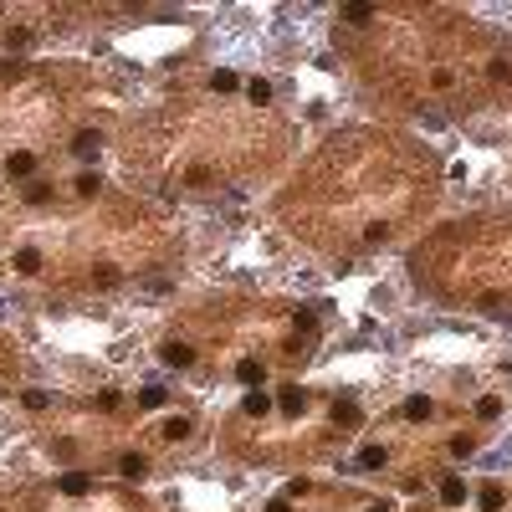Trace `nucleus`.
I'll return each instance as SVG.
<instances>
[{"label":"nucleus","instance_id":"obj_23","mask_svg":"<svg viewBox=\"0 0 512 512\" xmlns=\"http://www.w3.org/2000/svg\"><path fill=\"white\" fill-rule=\"evenodd\" d=\"M344 16H349V21H359V26H364V21H369V16H374V11H369V6H349V11H344Z\"/></svg>","mask_w":512,"mask_h":512},{"label":"nucleus","instance_id":"obj_25","mask_svg":"<svg viewBox=\"0 0 512 512\" xmlns=\"http://www.w3.org/2000/svg\"><path fill=\"white\" fill-rule=\"evenodd\" d=\"M374 512H390V507H374Z\"/></svg>","mask_w":512,"mask_h":512},{"label":"nucleus","instance_id":"obj_6","mask_svg":"<svg viewBox=\"0 0 512 512\" xmlns=\"http://www.w3.org/2000/svg\"><path fill=\"white\" fill-rule=\"evenodd\" d=\"M441 502H446V507H461V502H466V482H461V477H446V482H441Z\"/></svg>","mask_w":512,"mask_h":512},{"label":"nucleus","instance_id":"obj_20","mask_svg":"<svg viewBox=\"0 0 512 512\" xmlns=\"http://www.w3.org/2000/svg\"><path fill=\"white\" fill-rule=\"evenodd\" d=\"M210 88H216V93H231V88H236V72H226V67H221L216 77H210Z\"/></svg>","mask_w":512,"mask_h":512},{"label":"nucleus","instance_id":"obj_4","mask_svg":"<svg viewBox=\"0 0 512 512\" xmlns=\"http://www.w3.org/2000/svg\"><path fill=\"white\" fill-rule=\"evenodd\" d=\"M57 487H62V497H88V487H93V482H88V472H67Z\"/></svg>","mask_w":512,"mask_h":512},{"label":"nucleus","instance_id":"obj_15","mask_svg":"<svg viewBox=\"0 0 512 512\" xmlns=\"http://www.w3.org/2000/svg\"><path fill=\"white\" fill-rule=\"evenodd\" d=\"M164 400H169V395L159 390V384H144V390H139V405H144V410H159Z\"/></svg>","mask_w":512,"mask_h":512},{"label":"nucleus","instance_id":"obj_24","mask_svg":"<svg viewBox=\"0 0 512 512\" xmlns=\"http://www.w3.org/2000/svg\"><path fill=\"white\" fill-rule=\"evenodd\" d=\"M267 512H292V507H287V497H277V502H272Z\"/></svg>","mask_w":512,"mask_h":512},{"label":"nucleus","instance_id":"obj_17","mask_svg":"<svg viewBox=\"0 0 512 512\" xmlns=\"http://www.w3.org/2000/svg\"><path fill=\"white\" fill-rule=\"evenodd\" d=\"M497 415H502V400L497 395H482L477 400V420H497Z\"/></svg>","mask_w":512,"mask_h":512},{"label":"nucleus","instance_id":"obj_19","mask_svg":"<svg viewBox=\"0 0 512 512\" xmlns=\"http://www.w3.org/2000/svg\"><path fill=\"white\" fill-rule=\"evenodd\" d=\"M21 405H26V410H47V390H26V395H21Z\"/></svg>","mask_w":512,"mask_h":512},{"label":"nucleus","instance_id":"obj_1","mask_svg":"<svg viewBox=\"0 0 512 512\" xmlns=\"http://www.w3.org/2000/svg\"><path fill=\"white\" fill-rule=\"evenodd\" d=\"M159 359H164V364H175V369H190V364H195V349L169 338V344H159Z\"/></svg>","mask_w":512,"mask_h":512},{"label":"nucleus","instance_id":"obj_10","mask_svg":"<svg viewBox=\"0 0 512 512\" xmlns=\"http://www.w3.org/2000/svg\"><path fill=\"white\" fill-rule=\"evenodd\" d=\"M118 472H123V477H128V482H144V472H149V461H144V456H139V451H128V456H123V461H118Z\"/></svg>","mask_w":512,"mask_h":512},{"label":"nucleus","instance_id":"obj_14","mask_svg":"<svg viewBox=\"0 0 512 512\" xmlns=\"http://www.w3.org/2000/svg\"><path fill=\"white\" fill-rule=\"evenodd\" d=\"M384 461H390V456H384V446H364V451H359V466H364V472H379Z\"/></svg>","mask_w":512,"mask_h":512},{"label":"nucleus","instance_id":"obj_3","mask_svg":"<svg viewBox=\"0 0 512 512\" xmlns=\"http://www.w3.org/2000/svg\"><path fill=\"white\" fill-rule=\"evenodd\" d=\"M159 436H164V441H190V436H195V425H190V415H169V420L159 425Z\"/></svg>","mask_w":512,"mask_h":512},{"label":"nucleus","instance_id":"obj_12","mask_svg":"<svg viewBox=\"0 0 512 512\" xmlns=\"http://www.w3.org/2000/svg\"><path fill=\"white\" fill-rule=\"evenodd\" d=\"M431 410H436L431 395H410V400H405V415H410V420H431Z\"/></svg>","mask_w":512,"mask_h":512},{"label":"nucleus","instance_id":"obj_11","mask_svg":"<svg viewBox=\"0 0 512 512\" xmlns=\"http://www.w3.org/2000/svg\"><path fill=\"white\" fill-rule=\"evenodd\" d=\"M364 415H359V405L354 400H333V425H359Z\"/></svg>","mask_w":512,"mask_h":512},{"label":"nucleus","instance_id":"obj_22","mask_svg":"<svg viewBox=\"0 0 512 512\" xmlns=\"http://www.w3.org/2000/svg\"><path fill=\"white\" fill-rule=\"evenodd\" d=\"M472 446H477L472 436H456V441H451V451H456V456H472Z\"/></svg>","mask_w":512,"mask_h":512},{"label":"nucleus","instance_id":"obj_13","mask_svg":"<svg viewBox=\"0 0 512 512\" xmlns=\"http://www.w3.org/2000/svg\"><path fill=\"white\" fill-rule=\"evenodd\" d=\"M16 272H21V277H36V272H41V251H31V246L16 251Z\"/></svg>","mask_w":512,"mask_h":512},{"label":"nucleus","instance_id":"obj_8","mask_svg":"<svg viewBox=\"0 0 512 512\" xmlns=\"http://www.w3.org/2000/svg\"><path fill=\"white\" fill-rule=\"evenodd\" d=\"M277 405H282V415H303V410H308V395H303V390H282V395H277Z\"/></svg>","mask_w":512,"mask_h":512},{"label":"nucleus","instance_id":"obj_2","mask_svg":"<svg viewBox=\"0 0 512 512\" xmlns=\"http://www.w3.org/2000/svg\"><path fill=\"white\" fill-rule=\"evenodd\" d=\"M98 149H103V134H98V128H82V134L72 139V154H77V159H93Z\"/></svg>","mask_w":512,"mask_h":512},{"label":"nucleus","instance_id":"obj_16","mask_svg":"<svg viewBox=\"0 0 512 512\" xmlns=\"http://www.w3.org/2000/svg\"><path fill=\"white\" fill-rule=\"evenodd\" d=\"M246 98H251V103H272V82H267V77H251V82H246Z\"/></svg>","mask_w":512,"mask_h":512},{"label":"nucleus","instance_id":"obj_5","mask_svg":"<svg viewBox=\"0 0 512 512\" xmlns=\"http://www.w3.org/2000/svg\"><path fill=\"white\" fill-rule=\"evenodd\" d=\"M6 169H11V175H16V180H26V175H31V169H36V154H31V149H16V154L6 159Z\"/></svg>","mask_w":512,"mask_h":512},{"label":"nucleus","instance_id":"obj_21","mask_svg":"<svg viewBox=\"0 0 512 512\" xmlns=\"http://www.w3.org/2000/svg\"><path fill=\"white\" fill-rule=\"evenodd\" d=\"M77 195H98V175H77Z\"/></svg>","mask_w":512,"mask_h":512},{"label":"nucleus","instance_id":"obj_9","mask_svg":"<svg viewBox=\"0 0 512 512\" xmlns=\"http://www.w3.org/2000/svg\"><path fill=\"white\" fill-rule=\"evenodd\" d=\"M241 410H246V415H251V420H262V415H267V410H272V395H262V390H251V395H246V400H241Z\"/></svg>","mask_w":512,"mask_h":512},{"label":"nucleus","instance_id":"obj_18","mask_svg":"<svg viewBox=\"0 0 512 512\" xmlns=\"http://www.w3.org/2000/svg\"><path fill=\"white\" fill-rule=\"evenodd\" d=\"M477 507H482V512H502V492H497V487H482Z\"/></svg>","mask_w":512,"mask_h":512},{"label":"nucleus","instance_id":"obj_7","mask_svg":"<svg viewBox=\"0 0 512 512\" xmlns=\"http://www.w3.org/2000/svg\"><path fill=\"white\" fill-rule=\"evenodd\" d=\"M236 379L246 384V390H256V384H262V379H267V369H262V364H256V359H241V364H236Z\"/></svg>","mask_w":512,"mask_h":512}]
</instances>
